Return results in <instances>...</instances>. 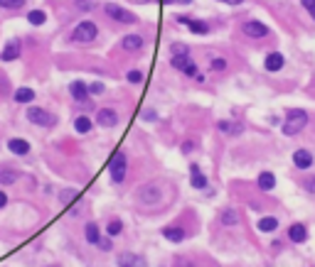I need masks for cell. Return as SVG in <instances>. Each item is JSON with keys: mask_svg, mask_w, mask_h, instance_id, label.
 <instances>
[{"mask_svg": "<svg viewBox=\"0 0 315 267\" xmlns=\"http://www.w3.org/2000/svg\"><path fill=\"white\" fill-rule=\"evenodd\" d=\"M160 199H163V189L158 181H148V184L138 186V191H135V203L143 208H155L160 203Z\"/></svg>", "mask_w": 315, "mask_h": 267, "instance_id": "cell-1", "label": "cell"}, {"mask_svg": "<svg viewBox=\"0 0 315 267\" xmlns=\"http://www.w3.org/2000/svg\"><path fill=\"white\" fill-rule=\"evenodd\" d=\"M25 118H27L32 125L42 128V130H54V128L59 125V118H57L52 111L40 108V106H30V108L25 111Z\"/></svg>", "mask_w": 315, "mask_h": 267, "instance_id": "cell-2", "label": "cell"}, {"mask_svg": "<svg viewBox=\"0 0 315 267\" xmlns=\"http://www.w3.org/2000/svg\"><path fill=\"white\" fill-rule=\"evenodd\" d=\"M126 174H128V157H126L123 150H118V152H113L111 159H108V177H111V184H116V186L123 184Z\"/></svg>", "mask_w": 315, "mask_h": 267, "instance_id": "cell-3", "label": "cell"}, {"mask_svg": "<svg viewBox=\"0 0 315 267\" xmlns=\"http://www.w3.org/2000/svg\"><path fill=\"white\" fill-rule=\"evenodd\" d=\"M96 37H99V25L91 22V20L79 22V25L72 30V35H69V40H72L74 44H91V42H96Z\"/></svg>", "mask_w": 315, "mask_h": 267, "instance_id": "cell-4", "label": "cell"}, {"mask_svg": "<svg viewBox=\"0 0 315 267\" xmlns=\"http://www.w3.org/2000/svg\"><path fill=\"white\" fill-rule=\"evenodd\" d=\"M305 125H308V113L300 111V108H293V111L286 113V120H283V128H281V130H283V135L293 137V135H298Z\"/></svg>", "mask_w": 315, "mask_h": 267, "instance_id": "cell-5", "label": "cell"}, {"mask_svg": "<svg viewBox=\"0 0 315 267\" xmlns=\"http://www.w3.org/2000/svg\"><path fill=\"white\" fill-rule=\"evenodd\" d=\"M104 13H106L108 20H113L118 25H138V15L131 13V10H126V8H121V5H116V3H106L104 5Z\"/></svg>", "mask_w": 315, "mask_h": 267, "instance_id": "cell-6", "label": "cell"}, {"mask_svg": "<svg viewBox=\"0 0 315 267\" xmlns=\"http://www.w3.org/2000/svg\"><path fill=\"white\" fill-rule=\"evenodd\" d=\"M20 54H23V40L13 37L5 42L3 52H0V62H15V59H20Z\"/></svg>", "mask_w": 315, "mask_h": 267, "instance_id": "cell-7", "label": "cell"}, {"mask_svg": "<svg viewBox=\"0 0 315 267\" xmlns=\"http://www.w3.org/2000/svg\"><path fill=\"white\" fill-rule=\"evenodd\" d=\"M143 47H145V37L138 35V32H131V35H126V37L121 40V49H123L126 54H138Z\"/></svg>", "mask_w": 315, "mask_h": 267, "instance_id": "cell-8", "label": "cell"}, {"mask_svg": "<svg viewBox=\"0 0 315 267\" xmlns=\"http://www.w3.org/2000/svg\"><path fill=\"white\" fill-rule=\"evenodd\" d=\"M96 123H99V128H106V130L116 128L118 125V111L116 108H99L96 111Z\"/></svg>", "mask_w": 315, "mask_h": 267, "instance_id": "cell-9", "label": "cell"}, {"mask_svg": "<svg viewBox=\"0 0 315 267\" xmlns=\"http://www.w3.org/2000/svg\"><path fill=\"white\" fill-rule=\"evenodd\" d=\"M69 96H72L77 103H89V84L81 81V79L72 81V84H69Z\"/></svg>", "mask_w": 315, "mask_h": 267, "instance_id": "cell-10", "label": "cell"}, {"mask_svg": "<svg viewBox=\"0 0 315 267\" xmlns=\"http://www.w3.org/2000/svg\"><path fill=\"white\" fill-rule=\"evenodd\" d=\"M241 32H244L246 37H251V40H261V37H266V35H268V27H266L263 22H256V20H249V22H244V27H241Z\"/></svg>", "mask_w": 315, "mask_h": 267, "instance_id": "cell-11", "label": "cell"}, {"mask_svg": "<svg viewBox=\"0 0 315 267\" xmlns=\"http://www.w3.org/2000/svg\"><path fill=\"white\" fill-rule=\"evenodd\" d=\"M160 233H163V238H165L168 243H183V240H185V228H183V225H178V223L165 225Z\"/></svg>", "mask_w": 315, "mask_h": 267, "instance_id": "cell-12", "label": "cell"}, {"mask_svg": "<svg viewBox=\"0 0 315 267\" xmlns=\"http://www.w3.org/2000/svg\"><path fill=\"white\" fill-rule=\"evenodd\" d=\"M8 150H10L15 157H27V155H30V142H27V140H20V137H10V140H8Z\"/></svg>", "mask_w": 315, "mask_h": 267, "instance_id": "cell-13", "label": "cell"}, {"mask_svg": "<svg viewBox=\"0 0 315 267\" xmlns=\"http://www.w3.org/2000/svg\"><path fill=\"white\" fill-rule=\"evenodd\" d=\"M190 184H192V189H197V191L207 189V177L202 174V169H200L197 164H190Z\"/></svg>", "mask_w": 315, "mask_h": 267, "instance_id": "cell-14", "label": "cell"}, {"mask_svg": "<svg viewBox=\"0 0 315 267\" xmlns=\"http://www.w3.org/2000/svg\"><path fill=\"white\" fill-rule=\"evenodd\" d=\"M116 262H118V267H138V265H145V257L133 255V252H121L116 257Z\"/></svg>", "mask_w": 315, "mask_h": 267, "instance_id": "cell-15", "label": "cell"}, {"mask_svg": "<svg viewBox=\"0 0 315 267\" xmlns=\"http://www.w3.org/2000/svg\"><path fill=\"white\" fill-rule=\"evenodd\" d=\"M283 64H286L283 54H281V52H271V54L266 57V62H263V69H266V71H281Z\"/></svg>", "mask_w": 315, "mask_h": 267, "instance_id": "cell-16", "label": "cell"}, {"mask_svg": "<svg viewBox=\"0 0 315 267\" xmlns=\"http://www.w3.org/2000/svg\"><path fill=\"white\" fill-rule=\"evenodd\" d=\"M293 164H295L298 169H308V167L313 164L310 150H295V152H293Z\"/></svg>", "mask_w": 315, "mask_h": 267, "instance_id": "cell-17", "label": "cell"}, {"mask_svg": "<svg viewBox=\"0 0 315 267\" xmlns=\"http://www.w3.org/2000/svg\"><path fill=\"white\" fill-rule=\"evenodd\" d=\"M84 240H86L89 245H99V240H101V228H99L96 223H86V225H84Z\"/></svg>", "mask_w": 315, "mask_h": 267, "instance_id": "cell-18", "label": "cell"}, {"mask_svg": "<svg viewBox=\"0 0 315 267\" xmlns=\"http://www.w3.org/2000/svg\"><path fill=\"white\" fill-rule=\"evenodd\" d=\"M288 238H290L293 243H305V240H308V228H305L303 223H293V225L288 228Z\"/></svg>", "mask_w": 315, "mask_h": 267, "instance_id": "cell-19", "label": "cell"}, {"mask_svg": "<svg viewBox=\"0 0 315 267\" xmlns=\"http://www.w3.org/2000/svg\"><path fill=\"white\" fill-rule=\"evenodd\" d=\"M18 179H20V172L18 169H10V167L0 169V184H3V186H13Z\"/></svg>", "mask_w": 315, "mask_h": 267, "instance_id": "cell-20", "label": "cell"}, {"mask_svg": "<svg viewBox=\"0 0 315 267\" xmlns=\"http://www.w3.org/2000/svg\"><path fill=\"white\" fill-rule=\"evenodd\" d=\"M91 128H94V120H91L89 115H77V118H74V130H77L79 135L91 133Z\"/></svg>", "mask_w": 315, "mask_h": 267, "instance_id": "cell-21", "label": "cell"}, {"mask_svg": "<svg viewBox=\"0 0 315 267\" xmlns=\"http://www.w3.org/2000/svg\"><path fill=\"white\" fill-rule=\"evenodd\" d=\"M256 184H259L261 191H271V189H276V177L271 172H261L259 179H256Z\"/></svg>", "mask_w": 315, "mask_h": 267, "instance_id": "cell-22", "label": "cell"}, {"mask_svg": "<svg viewBox=\"0 0 315 267\" xmlns=\"http://www.w3.org/2000/svg\"><path fill=\"white\" fill-rule=\"evenodd\" d=\"M35 91L32 89H27V86H23V89H18L15 93H13V98H15V103H32L35 101Z\"/></svg>", "mask_w": 315, "mask_h": 267, "instance_id": "cell-23", "label": "cell"}, {"mask_svg": "<svg viewBox=\"0 0 315 267\" xmlns=\"http://www.w3.org/2000/svg\"><path fill=\"white\" fill-rule=\"evenodd\" d=\"M27 22H30L32 27H42V25L47 22V13L40 10V8H37V10H30V13H27Z\"/></svg>", "mask_w": 315, "mask_h": 267, "instance_id": "cell-24", "label": "cell"}, {"mask_svg": "<svg viewBox=\"0 0 315 267\" xmlns=\"http://www.w3.org/2000/svg\"><path fill=\"white\" fill-rule=\"evenodd\" d=\"M217 128H219L224 135H241V130H244L239 123H229V120H219Z\"/></svg>", "mask_w": 315, "mask_h": 267, "instance_id": "cell-25", "label": "cell"}, {"mask_svg": "<svg viewBox=\"0 0 315 267\" xmlns=\"http://www.w3.org/2000/svg\"><path fill=\"white\" fill-rule=\"evenodd\" d=\"M187 27H190L192 35H210V25H207L205 20H192V18H190Z\"/></svg>", "mask_w": 315, "mask_h": 267, "instance_id": "cell-26", "label": "cell"}, {"mask_svg": "<svg viewBox=\"0 0 315 267\" xmlns=\"http://www.w3.org/2000/svg\"><path fill=\"white\" fill-rule=\"evenodd\" d=\"M190 62H192L190 54H173V57H170V67L178 69V71H185V67H187Z\"/></svg>", "mask_w": 315, "mask_h": 267, "instance_id": "cell-27", "label": "cell"}, {"mask_svg": "<svg viewBox=\"0 0 315 267\" xmlns=\"http://www.w3.org/2000/svg\"><path fill=\"white\" fill-rule=\"evenodd\" d=\"M126 81L133 84V86H138V84L145 81V71H143V69H128V71H126Z\"/></svg>", "mask_w": 315, "mask_h": 267, "instance_id": "cell-28", "label": "cell"}, {"mask_svg": "<svg viewBox=\"0 0 315 267\" xmlns=\"http://www.w3.org/2000/svg\"><path fill=\"white\" fill-rule=\"evenodd\" d=\"M276 228H278V218H273V216H266V218L259 221V230L261 233H273Z\"/></svg>", "mask_w": 315, "mask_h": 267, "instance_id": "cell-29", "label": "cell"}, {"mask_svg": "<svg viewBox=\"0 0 315 267\" xmlns=\"http://www.w3.org/2000/svg\"><path fill=\"white\" fill-rule=\"evenodd\" d=\"M222 225H236L239 223V213L234 211V208H227V211H222Z\"/></svg>", "mask_w": 315, "mask_h": 267, "instance_id": "cell-30", "label": "cell"}, {"mask_svg": "<svg viewBox=\"0 0 315 267\" xmlns=\"http://www.w3.org/2000/svg\"><path fill=\"white\" fill-rule=\"evenodd\" d=\"M121 233H123V223H121L118 218H111V221H108V225H106V235L116 238V235H121Z\"/></svg>", "mask_w": 315, "mask_h": 267, "instance_id": "cell-31", "label": "cell"}, {"mask_svg": "<svg viewBox=\"0 0 315 267\" xmlns=\"http://www.w3.org/2000/svg\"><path fill=\"white\" fill-rule=\"evenodd\" d=\"M27 0H0V8H5V10H20L25 8Z\"/></svg>", "mask_w": 315, "mask_h": 267, "instance_id": "cell-32", "label": "cell"}, {"mask_svg": "<svg viewBox=\"0 0 315 267\" xmlns=\"http://www.w3.org/2000/svg\"><path fill=\"white\" fill-rule=\"evenodd\" d=\"M140 120H145V123H158V120H160V115H158L153 108H145V111L140 113Z\"/></svg>", "mask_w": 315, "mask_h": 267, "instance_id": "cell-33", "label": "cell"}, {"mask_svg": "<svg viewBox=\"0 0 315 267\" xmlns=\"http://www.w3.org/2000/svg\"><path fill=\"white\" fill-rule=\"evenodd\" d=\"M104 93H106V86H104L101 81L89 84V96H104Z\"/></svg>", "mask_w": 315, "mask_h": 267, "instance_id": "cell-34", "label": "cell"}, {"mask_svg": "<svg viewBox=\"0 0 315 267\" xmlns=\"http://www.w3.org/2000/svg\"><path fill=\"white\" fill-rule=\"evenodd\" d=\"M170 52L173 54H190V47L183 44V42H175V44H170Z\"/></svg>", "mask_w": 315, "mask_h": 267, "instance_id": "cell-35", "label": "cell"}, {"mask_svg": "<svg viewBox=\"0 0 315 267\" xmlns=\"http://www.w3.org/2000/svg\"><path fill=\"white\" fill-rule=\"evenodd\" d=\"M227 69V62L224 59H212L210 62V71H224Z\"/></svg>", "mask_w": 315, "mask_h": 267, "instance_id": "cell-36", "label": "cell"}, {"mask_svg": "<svg viewBox=\"0 0 315 267\" xmlns=\"http://www.w3.org/2000/svg\"><path fill=\"white\" fill-rule=\"evenodd\" d=\"M74 196H77V191H74V189H64V191L59 194V201H62V203H69Z\"/></svg>", "mask_w": 315, "mask_h": 267, "instance_id": "cell-37", "label": "cell"}, {"mask_svg": "<svg viewBox=\"0 0 315 267\" xmlns=\"http://www.w3.org/2000/svg\"><path fill=\"white\" fill-rule=\"evenodd\" d=\"M99 247H101L104 252H111V250H113V243H111V235H108V238H104V235H101V240H99Z\"/></svg>", "mask_w": 315, "mask_h": 267, "instance_id": "cell-38", "label": "cell"}, {"mask_svg": "<svg viewBox=\"0 0 315 267\" xmlns=\"http://www.w3.org/2000/svg\"><path fill=\"white\" fill-rule=\"evenodd\" d=\"M300 3H303V8L310 13V18L315 20V0H300Z\"/></svg>", "mask_w": 315, "mask_h": 267, "instance_id": "cell-39", "label": "cell"}, {"mask_svg": "<svg viewBox=\"0 0 315 267\" xmlns=\"http://www.w3.org/2000/svg\"><path fill=\"white\" fill-rule=\"evenodd\" d=\"M183 74H185V76H192V79H195V76H197V64H195V62H190V64L185 67V71H183Z\"/></svg>", "mask_w": 315, "mask_h": 267, "instance_id": "cell-40", "label": "cell"}, {"mask_svg": "<svg viewBox=\"0 0 315 267\" xmlns=\"http://www.w3.org/2000/svg\"><path fill=\"white\" fill-rule=\"evenodd\" d=\"M303 186H305L310 194H315V177H308V179L303 181Z\"/></svg>", "mask_w": 315, "mask_h": 267, "instance_id": "cell-41", "label": "cell"}, {"mask_svg": "<svg viewBox=\"0 0 315 267\" xmlns=\"http://www.w3.org/2000/svg\"><path fill=\"white\" fill-rule=\"evenodd\" d=\"M192 150H195V142H192V140H185V142H183V152H185V155H190Z\"/></svg>", "mask_w": 315, "mask_h": 267, "instance_id": "cell-42", "label": "cell"}, {"mask_svg": "<svg viewBox=\"0 0 315 267\" xmlns=\"http://www.w3.org/2000/svg\"><path fill=\"white\" fill-rule=\"evenodd\" d=\"M5 206H8V194L0 191V208H5Z\"/></svg>", "mask_w": 315, "mask_h": 267, "instance_id": "cell-43", "label": "cell"}, {"mask_svg": "<svg viewBox=\"0 0 315 267\" xmlns=\"http://www.w3.org/2000/svg\"><path fill=\"white\" fill-rule=\"evenodd\" d=\"M175 22H178V25H187V22H190V18H187V15H180Z\"/></svg>", "mask_w": 315, "mask_h": 267, "instance_id": "cell-44", "label": "cell"}, {"mask_svg": "<svg viewBox=\"0 0 315 267\" xmlns=\"http://www.w3.org/2000/svg\"><path fill=\"white\" fill-rule=\"evenodd\" d=\"M219 3H227V5H241L244 0H219Z\"/></svg>", "mask_w": 315, "mask_h": 267, "instance_id": "cell-45", "label": "cell"}, {"mask_svg": "<svg viewBox=\"0 0 315 267\" xmlns=\"http://www.w3.org/2000/svg\"><path fill=\"white\" fill-rule=\"evenodd\" d=\"M173 3H178V5H190L192 0H173Z\"/></svg>", "mask_w": 315, "mask_h": 267, "instance_id": "cell-46", "label": "cell"}, {"mask_svg": "<svg viewBox=\"0 0 315 267\" xmlns=\"http://www.w3.org/2000/svg\"><path fill=\"white\" fill-rule=\"evenodd\" d=\"M165 3H168V5H170V3H173V0H165Z\"/></svg>", "mask_w": 315, "mask_h": 267, "instance_id": "cell-47", "label": "cell"}, {"mask_svg": "<svg viewBox=\"0 0 315 267\" xmlns=\"http://www.w3.org/2000/svg\"><path fill=\"white\" fill-rule=\"evenodd\" d=\"M77 3H79V0H77Z\"/></svg>", "mask_w": 315, "mask_h": 267, "instance_id": "cell-48", "label": "cell"}]
</instances>
